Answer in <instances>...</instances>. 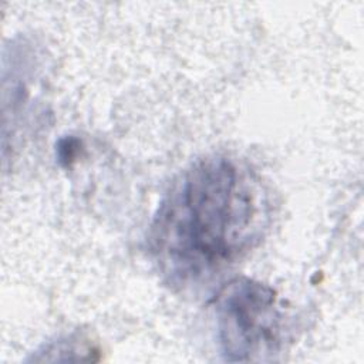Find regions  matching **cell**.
Segmentation results:
<instances>
[{"mask_svg":"<svg viewBox=\"0 0 364 364\" xmlns=\"http://www.w3.org/2000/svg\"><path fill=\"white\" fill-rule=\"evenodd\" d=\"M212 310L225 360L262 361L280 350L286 316L270 286L247 277L232 279L213 297Z\"/></svg>","mask_w":364,"mask_h":364,"instance_id":"obj_2","label":"cell"},{"mask_svg":"<svg viewBox=\"0 0 364 364\" xmlns=\"http://www.w3.org/2000/svg\"><path fill=\"white\" fill-rule=\"evenodd\" d=\"M270 209L260 176L246 162L206 155L162 199L148 233L149 252L171 284L206 282L260 242Z\"/></svg>","mask_w":364,"mask_h":364,"instance_id":"obj_1","label":"cell"}]
</instances>
